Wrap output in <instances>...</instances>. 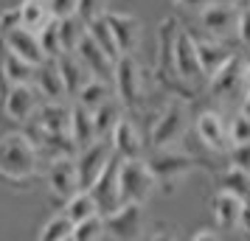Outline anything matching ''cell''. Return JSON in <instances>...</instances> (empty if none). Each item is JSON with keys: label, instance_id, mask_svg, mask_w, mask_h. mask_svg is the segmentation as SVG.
I'll list each match as a JSON object with an SVG mask.
<instances>
[{"label": "cell", "instance_id": "obj_1", "mask_svg": "<svg viewBox=\"0 0 250 241\" xmlns=\"http://www.w3.org/2000/svg\"><path fill=\"white\" fill-rule=\"evenodd\" d=\"M40 146L31 132H9L0 138V180L12 188H31L42 174Z\"/></svg>", "mask_w": 250, "mask_h": 241}, {"label": "cell", "instance_id": "obj_2", "mask_svg": "<svg viewBox=\"0 0 250 241\" xmlns=\"http://www.w3.org/2000/svg\"><path fill=\"white\" fill-rule=\"evenodd\" d=\"M188 129V101L186 95H174L163 104V110L158 112L155 124L149 129V140L152 149H171L186 138Z\"/></svg>", "mask_w": 250, "mask_h": 241}, {"label": "cell", "instance_id": "obj_3", "mask_svg": "<svg viewBox=\"0 0 250 241\" xmlns=\"http://www.w3.org/2000/svg\"><path fill=\"white\" fill-rule=\"evenodd\" d=\"M146 163H149V168H152V177L158 183L160 194H174L177 185L197 168V160H194L191 154L177 151L174 146L171 149H155Z\"/></svg>", "mask_w": 250, "mask_h": 241}, {"label": "cell", "instance_id": "obj_4", "mask_svg": "<svg viewBox=\"0 0 250 241\" xmlns=\"http://www.w3.org/2000/svg\"><path fill=\"white\" fill-rule=\"evenodd\" d=\"M113 79H115V95L124 107L138 110L146 101V73L141 68V62L135 59V54H124L115 62Z\"/></svg>", "mask_w": 250, "mask_h": 241}, {"label": "cell", "instance_id": "obj_5", "mask_svg": "<svg viewBox=\"0 0 250 241\" xmlns=\"http://www.w3.org/2000/svg\"><path fill=\"white\" fill-rule=\"evenodd\" d=\"M177 31H180V25L174 17H166L158 28V68H155V76H158L160 84H166L171 90L177 93H186L188 87L180 81L177 76V62H174V45H177Z\"/></svg>", "mask_w": 250, "mask_h": 241}, {"label": "cell", "instance_id": "obj_6", "mask_svg": "<svg viewBox=\"0 0 250 241\" xmlns=\"http://www.w3.org/2000/svg\"><path fill=\"white\" fill-rule=\"evenodd\" d=\"M158 191V183L152 177V168L144 157L121 160V199L124 202H141L146 205L149 196Z\"/></svg>", "mask_w": 250, "mask_h": 241}, {"label": "cell", "instance_id": "obj_7", "mask_svg": "<svg viewBox=\"0 0 250 241\" xmlns=\"http://www.w3.org/2000/svg\"><path fill=\"white\" fill-rule=\"evenodd\" d=\"M42 101H45V95H42V90L37 87L34 81L12 84L6 90V95H3V112L14 124H28L37 115V110H40Z\"/></svg>", "mask_w": 250, "mask_h": 241}, {"label": "cell", "instance_id": "obj_8", "mask_svg": "<svg viewBox=\"0 0 250 241\" xmlns=\"http://www.w3.org/2000/svg\"><path fill=\"white\" fill-rule=\"evenodd\" d=\"M115 157V146H113V138H96L93 143L82 146L76 151V166H79V177H82V188H90L102 171L110 166V160Z\"/></svg>", "mask_w": 250, "mask_h": 241}, {"label": "cell", "instance_id": "obj_9", "mask_svg": "<svg viewBox=\"0 0 250 241\" xmlns=\"http://www.w3.org/2000/svg\"><path fill=\"white\" fill-rule=\"evenodd\" d=\"M45 185L51 196L65 202L70 196L82 191V177H79V166H76V154L68 157H57L45 166Z\"/></svg>", "mask_w": 250, "mask_h": 241}, {"label": "cell", "instance_id": "obj_10", "mask_svg": "<svg viewBox=\"0 0 250 241\" xmlns=\"http://www.w3.org/2000/svg\"><path fill=\"white\" fill-rule=\"evenodd\" d=\"M70 118H73V104L62 98H48L40 104L37 115L28 121L31 135H70Z\"/></svg>", "mask_w": 250, "mask_h": 241}, {"label": "cell", "instance_id": "obj_11", "mask_svg": "<svg viewBox=\"0 0 250 241\" xmlns=\"http://www.w3.org/2000/svg\"><path fill=\"white\" fill-rule=\"evenodd\" d=\"M208 90L214 93L216 98H222V95H225V98H233V95H239V93L248 95V90H250L248 59H242L236 54L230 62H225V65L208 79Z\"/></svg>", "mask_w": 250, "mask_h": 241}, {"label": "cell", "instance_id": "obj_12", "mask_svg": "<svg viewBox=\"0 0 250 241\" xmlns=\"http://www.w3.org/2000/svg\"><path fill=\"white\" fill-rule=\"evenodd\" d=\"M197 138L205 149L216 151V154H228L233 140H230V121H225V115L216 110H203L194 121Z\"/></svg>", "mask_w": 250, "mask_h": 241}, {"label": "cell", "instance_id": "obj_13", "mask_svg": "<svg viewBox=\"0 0 250 241\" xmlns=\"http://www.w3.org/2000/svg\"><path fill=\"white\" fill-rule=\"evenodd\" d=\"M107 219V239L132 241L144 236V205L141 202H121V205L104 213Z\"/></svg>", "mask_w": 250, "mask_h": 241}, {"label": "cell", "instance_id": "obj_14", "mask_svg": "<svg viewBox=\"0 0 250 241\" xmlns=\"http://www.w3.org/2000/svg\"><path fill=\"white\" fill-rule=\"evenodd\" d=\"M239 3H216L211 0L205 9H200V25L208 37H216V39H228V37L236 34L239 28Z\"/></svg>", "mask_w": 250, "mask_h": 241}, {"label": "cell", "instance_id": "obj_15", "mask_svg": "<svg viewBox=\"0 0 250 241\" xmlns=\"http://www.w3.org/2000/svg\"><path fill=\"white\" fill-rule=\"evenodd\" d=\"M174 62H177V76L186 87H194L200 79H205L200 54H197V39L188 28L177 31V45H174Z\"/></svg>", "mask_w": 250, "mask_h": 241}, {"label": "cell", "instance_id": "obj_16", "mask_svg": "<svg viewBox=\"0 0 250 241\" xmlns=\"http://www.w3.org/2000/svg\"><path fill=\"white\" fill-rule=\"evenodd\" d=\"M121 160L124 157L115 154L113 160H110V166L102 171V177L90 185V191L96 196L99 207H102V213H110V210H115V207L124 202L121 199Z\"/></svg>", "mask_w": 250, "mask_h": 241}, {"label": "cell", "instance_id": "obj_17", "mask_svg": "<svg viewBox=\"0 0 250 241\" xmlns=\"http://www.w3.org/2000/svg\"><path fill=\"white\" fill-rule=\"evenodd\" d=\"M3 39V45L14 51L17 56L28 59V62H34V65H42L45 62V48H42V39H40V31L34 28H28V25H17L12 28L6 37H0Z\"/></svg>", "mask_w": 250, "mask_h": 241}, {"label": "cell", "instance_id": "obj_18", "mask_svg": "<svg viewBox=\"0 0 250 241\" xmlns=\"http://www.w3.org/2000/svg\"><path fill=\"white\" fill-rule=\"evenodd\" d=\"M104 17L113 25V34L118 39L121 54H138L141 39H144V23L129 12H107Z\"/></svg>", "mask_w": 250, "mask_h": 241}, {"label": "cell", "instance_id": "obj_19", "mask_svg": "<svg viewBox=\"0 0 250 241\" xmlns=\"http://www.w3.org/2000/svg\"><path fill=\"white\" fill-rule=\"evenodd\" d=\"M248 199H250V196H239V194H233V191L216 188L214 202H211L216 227H222V230H239L242 210H245V202H248Z\"/></svg>", "mask_w": 250, "mask_h": 241}, {"label": "cell", "instance_id": "obj_20", "mask_svg": "<svg viewBox=\"0 0 250 241\" xmlns=\"http://www.w3.org/2000/svg\"><path fill=\"white\" fill-rule=\"evenodd\" d=\"M197 39V54H200V65H203V73H205V81L214 76L216 70L222 68L225 62L236 56V51H230L225 39H216V37H194Z\"/></svg>", "mask_w": 250, "mask_h": 241}, {"label": "cell", "instance_id": "obj_21", "mask_svg": "<svg viewBox=\"0 0 250 241\" xmlns=\"http://www.w3.org/2000/svg\"><path fill=\"white\" fill-rule=\"evenodd\" d=\"M57 65H59V73H62V79H65V90H68V98H76L79 90L87 84L93 76V70L82 62V56L76 51H65V54H59L57 56Z\"/></svg>", "mask_w": 250, "mask_h": 241}, {"label": "cell", "instance_id": "obj_22", "mask_svg": "<svg viewBox=\"0 0 250 241\" xmlns=\"http://www.w3.org/2000/svg\"><path fill=\"white\" fill-rule=\"evenodd\" d=\"M37 76V65L28 59L17 56L14 51L3 45V56H0V84L3 90H9L12 84H23V81H34Z\"/></svg>", "mask_w": 250, "mask_h": 241}, {"label": "cell", "instance_id": "obj_23", "mask_svg": "<svg viewBox=\"0 0 250 241\" xmlns=\"http://www.w3.org/2000/svg\"><path fill=\"white\" fill-rule=\"evenodd\" d=\"M113 146H115V154L118 157H144V135H141V129L129 121V118H121L113 129Z\"/></svg>", "mask_w": 250, "mask_h": 241}, {"label": "cell", "instance_id": "obj_24", "mask_svg": "<svg viewBox=\"0 0 250 241\" xmlns=\"http://www.w3.org/2000/svg\"><path fill=\"white\" fill-rule=\"evenodd\" d=\"M76 54L82 56V62L93 70V76H99V79H107V76H113L115 73V62L107 56V51H104L96 39L90 37V31L82 37L79 48H76Z\"/></svg>", "mask_w": 250, "mask_h": 241}, {"label": "cell", "instance_id": "obj_25", "mask_svg": "<svg viewBox=\"0 0 250 241\" xmlns=\"http://www.w3.org/2000/svg\"><path fill=\"white\" fill-rule=\"evenodd\" d=\"M34 84L42 90V95H45V98H68L65 79H62V73H59L57 59H45L42 65H37Z\"/></svg>", "mask_w": 250, "mask_h": 241}, {"label": "cell", "instance_id": "obj_26", "mask_svg": "<svg viewBox=\"0 0 250 241\" xmlns=\"http://www.w3.org/2000/svg\"><path fill=\"white\" fill-rule=\"evenodd\" d=\"M70 138L76 140V146H87L99 138V129H96V115L93 110L82 107L79 101H73V118H70Z\"/></svg>", "mask_w": 250, "mask_h": 241}, {"label": "cell", "instance_id": "obj_27", "mask_svg": "<svg viewBox=\"0 0 250 241\" xmlns=\"http://www.w3.org/2000/svg\"><path fill=\"white\" fill-rule=\"evenodd\" d=\"M20 14H23V25L34 28V31H42L54 20L51 0H20Z\"/></svg>", "mask_w": 250, "mask_h": 241}, {"label": "cell", "instance_id": "obj_28", "mask_svg": "<svg viewBox=\"0 0 250 241\" xmlns=\"http://www.w3.org/2000/svg\"><path fill=\"white\" fill-rule=\"evenodd\" d=\"M62 210H65L73 222H82V219H87V216L102 213V207H99V202H96V196H93L90 188H82V191H76L70 199H65V207H62Z\"/></svg>", "mask_w": 250, "mask_h": 241}, {"label": "cell", "instance_id": "obj_29", "mask_svg": "<svg viewBox=\"0 0 250 241\" xmlns=\"http://www.w3.org/2000/svg\"><path fill=\"white\" fill-rule=\"evenodd\" d=\"M87 31H90L93 39L107 51V56L113 59V62H118V59L124 56L121 48H118V39H115V34H113V25H110V20H107L104 14L102 17H96L93 23H87Z\"/></svg>", "mask_w": 250, "mask_h": 241}, {"label": "cell", "instance_id": "obj_30", "mask_svg": "<svg viewBox=\"0 0 250 241\" xmlns=\"http://www.w3.org/2000/svg\"><path fill=\"white\" fill-rule=\"evenodd\" d=\"M73 227H76V222L62 210V213H54V216L40 227L37 239L40 241H68V239H73Z\"/></svg>", "mask_w": 250, "mask_h": 241}, {"label": "cell", "instance_id": "obj_31", "mask_svg": "<svg viewBox=\"0 0 250 241\" xmlns=\"http://www.w3.org/2000/svg\"><path fill=\"white\" fill-rule=\"evenodd\" d=\"M113 98V93H110V87H107V79H90L84 87L79 90V95L73 98V101H79L82 107H87V110H99L102 104H107Z\"/></svg>", "mask_w": 250, "mask_h": 241}, {"label": "cell", "instance_id": "obj_32", "mask_svg": "<svg viewBox=\"0 0 250 241\" xmlns=\"http://www.w3.org/2000/svg\"><path fill=\"white\" fill-rule=\"evenodd\" d=\"M121 107H124L121 101H113V98H110V101L102 104L99 110H93V115H96V129H99V138H107V135H113L115 124L124 118Z\"/></svg>", "mask_w": 250, "mask_h": 241}, {"label": "cell", "instance_id": "obj_33", "mask_svg": "<svg viewBox=\"0 0 250 241\" xmlns=\"http://www.w3.org/2000/svg\"><path fill=\"white\" fill-rule=\"evenodd\" d=\"M102 239H107V219H104V213H96V216L76 222L73 241H102Z\"/></svg>", "mask_w": 250, "mask_h": 241}, {"label": "cell", "instance_id": "obj_34", "mask_svg": "<svg viewBox=\"0 0 250 241\" xmlns=\"http://www.w3.org/2000/svg\"><path fill=\"white\" fill-rule=\"evenodd\" d=\"M216 183L225 191H233L239 196H250V171L239 168V166H228L225 171L216 177Z\"/></svg>", "mask_w": 250, "mask_h": 241}, {"label": "cell", "instance_id": "obj_35", "mask_svg": "<svg viewBox=\"0 0 250 241\" xmlns=\"http://www.w3.org/2000/svg\"><path fill=\"white\" fill-rule=\"evenodd\" d=\"M59 34H62V45H65V51H76L79 42H82V37L87 34V23L82 20L79 14L65 17V20H59Z\"/></svg>", "mask_w": 250, "mask_h": 241}, {"label": "cell", "instance_id": "obj_36", "mask_svg": "<svg viewBox=\"0 0 250 241\" xmlns=\"http://www.w3.org/2000/svg\"><path fill=\"white\" fill-rule=\"evenodd\" d=\"M40 39H42V48H45V56L48 59H57L59 54H65L62 34H59V17H54V20L40 31Z\"/></svg>", "mask_w": 250, "mask_h": 241}, {"label": "cell", "instance_id": "obj_37", "mask_svg": "<svg viewBox=\"0 0 250 241\" xmlns=\"http://www.w3.org/2000/svg\"><path fill=\"white\" fill-rule=\"evenodd\" d=\"M107 3H110V0H79V17L84 23H93L96 17H102V14L110 12Z\"/></svg>", "mask_w": 250, "mask_h": 241}, {"label": "cell", "instance_id": "obj_38", "mask_svg": "<svg viewBox=\"0 0 250 241\" xmlns=\"http://www.w3.org/2000/svg\"><path fill=\"white\" fill-rule=\"evenodd\" d=\"M230 140L233 143H248L250 140V115L239 112L236 118H230Z\"/></svg>", "mask_w": 250, "mask_h": 241}, {"label": "cell", "instance_id": "obj_39", "mask_svg": "<svg viewBox=\"0 0 250 241\" xmlns=\"http://www.w3.org/2000/svg\"><path fill=\"white\" fill-rule=\"evenodd\" d=\"M17 25H23L20 3H17V6H6V9L0 12V37H6L12 28H17Z\"/></svg>", "mask_w": 250, "mask_h": 241}, {"label": "cell", "instance_id": "obj_40", "mask_svg": "<svg viewBox=\"0 0 250 241\" xmlns=\"http://www.w3.org/2000/svg\"><path fill=\"white\" fill-rule=\"evenodd\" d=\"M228 160H230V166H239V168L250 171V140L248 143H233L230 151H228Z\"/></svg>", "mask_w": 250, "mask_h": 241}, {"label": "cell", "instance_id": "obj_41", "mask_svg": "<svg viewBox=\"0 0 250 241\" xmlns=\"http://www.w3.org/2000/svg\"><path fill=\"white\" fill-rule=\"evenodd\" d=\"M51 12L59 20L73 17V14H79V0H51Z\"/></svg>", "mask_w": 250, "mask_h": 241}, {"label": "cell", "instance_id": "obj_42", "mask_svg": "<svg viewBox=\"0 0 250 241\" xmlns=\"http://www.w3.org/2000/svg\"><path fill=\"white\" fill-rule=\"evenodd\" d=\"M239 42L250 51V6H242V14H239V28H236Z\"/></svg>", "mask_w": 250, "mask_h": 241}, {"label": "cell", "instance_id": "obj_43", "mask_svg": "<svg viewBox=\"0 0 250 241\" xmlns=\"http://www.w3.org/2000/svg\"><path fill=\"white\" fill-rule=\"evenodd\" d=\"M191 239L194 241H216V239H219V233H214L211 227H197L191 233Z\"/></svg>", "mask_w": 250, "mask_h": 241}, {"label": "cell", "instance_id": "obj_44", "mask_svg": "<svg viewBox=\"0 0 250 241\" xmlns=\"http://www.w3.org/2000/svg\"><path fill=\"white\" fill-rule=\"evenodd\" d=\"M171 3H174V6H186V9H197V12H200V9H205L211 0H171Z\"/></svg>", "mask_w": 250, "mask_h": 241}, {"label": "cell", "instance_id": "obj_45", "mask_svg": "<svg viewBox=\"0 0 250 241\" xmlns=\"http://www.w3.org/2000/svg\"><path fill=\"white\" fill-rule=\"evenodd\" d=\"M239 230L250 233V199L245 202V210H242V222H239Z\"/></svg>", "mask_w": 250, "mask_h": 241}, {"label": "cell", "instance_id": "obj_46", "mask_svg": "<svg viewBox=\"0 0 250 241\" xmlns=\"http://www.w3.org/2000/svg\"><path fill=\"white\" fill-rule=\"evenodd\" d=\"M242 112L250 115V90H248V95H245V101H242Z\"/></svg>", "mask_w": 250, "mask_h": 241}, {"label": "cell", "instance_id": "obj_47", "mask_svg": "<svg viewBox=\"0 0 250 241\" xmlns=\"http://www.w3.org/2000/svg\"><path fill=\"white\" fill-rule=\"evenodd\" d=\"M233 3H239V6H250V0H233Z\"/></svg>", "mask_w": 250, "mask_h": 241}, {"label": "cell", "instance_id": "obj_48", "mask_svg": "<svg viewBox=\"0 0 250 241\" xmlns=\"http://www.w3.org/2000/svg\"><path fill=\"white\" fill-rule=\"evenodd\" d=\"M245 59H248V73H250V54H248V56H245Z\"/></svg>", "mask_w": 250, "mask_h": 241}]
</instances>
